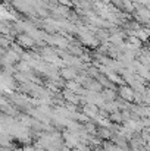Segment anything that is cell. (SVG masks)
Wrapping results in <instances>:
<instances>
[{
	"label": "cell",
	"mask_w": 150,
	"mask_h": 151,
	"mask_svg": "<svg viewBox=\"0 0 150 151\" xmlns=\"http://www.w3.org/2000/svg\"><path fill=\"white\" fill-rule=\"evenodd\" d=\"M62 96H63V99L68 101V103H71V104H80L81 103V96H78L77 93H74V91H71V90H63V93H62Z\"/></svg>",
	"instance_id": "5b68a950"
},
{
	"label": "cell",
	"mask_w": 150,
	"mask_h": 151,
	"mask_svg": "<svg viewBox=\"0 0 150 151\" xmlns=\"http://www.w3.org/2000/svg\"><path fill=\"white\" fill-rule=\"evenodd\" d=\"M103 97L106 103H110V101H116V96H118V90H110V88H106L103 93Z\"/></svg>",
	"instance_id": "8992f818"
},
{
	"label": "cell",
	"mask_w": 150,
	"mask_h": 151,
	"mask_svg": "<svg viewBox=\"0 0 150 151\" xmlns=\"http://www.w3.org/2000/svg\"><path fill=\"white\" fill-rule=\"evenodd\" d=\"M83 113L93 120V119H96L100 114V109H99V106H96V104H84Z\"/></svg>",
	"instance_id": "277c9868"
},
{
	"label": "cell",
	"mask_w": 150,
	"mask_h": 151,
	"mask_svg": "<svg viewBox=\"0 0 150 151\" xmlns=\"http://www.w3.org/2000/svg\"><path fill=\"white\" fill-rule=\"evenodd\" d=\"M57 1H59V3H62V4H65V6H71V4H72L69 0H57Z\"/></svg>",
	"instance_id": "9c48e42d"
},
{
	"label": "cell",
	"mask_w": 150,
	"mask_h": 151,
	"mask_svg": "<svg viewBox=\"0 0 150 151\" xmlns=\"http://www.w3.org/2000/svg\"><path fill=\"white\" fill-rule=\"evenodd\" d=\"M109 119H112V122H124L122 111H116V113H112V114H109Z\"/></svg>",
	"instance_id": "ba28073f"
},
{
	"label": "cell",
	"mask_w": 150,
	"mask_h": 151,
	"mask_svg": "<svg viewBox=\"0 0 150 151\" xmlns=\"http://www.w3.org/2000/svg\"><path fill=\"white\" fill-rule=\"evenodd\" d=\"M77 68H72V66H65V68H62L60 69V76L68 82V81H75L77 79Z\"/></svg>",
	"instance_id": "7a4b0ae2"
},
{
	"label": "cell",
	"mask_w": 150,
	"mask_h": 151,
	"mask_svg": "<svg viewBox=\"0 0 150 151\" xmlns=\"http://www.w3.org/2000/svg\"><path fill=\"white\" fill-rule=\"evenodd\" d=\"M118 96L127 103H133L134 97H136V91L130 87V85H121L118 88Z\"/></svg>",
	"instance_id": "6da1fadb"
},
{
	"label": "cell",
	"mask_w": 150,
	"mask_h": 151,
	"mask_svg": "<svg viewBox=\"0 0 150 151\" xmlns=\"http://www.w3.org/2000/svg\"><path fill=\"white\" fill-rule=\"evenodd\" d=\"M16 72H25V73H30L31 72V66L27 63V62H24V60H21L19 63H16Z\"/></svg>",
	"instance_id": "52a82bcc"
},
{
	"label": "cell",
	"mask_w": 150,
	"mask_h": 151,
	"mask_svg": "<svg viewBox=\"0 0 150 151\" xmlns=\"http://www.w3.org/2000/svg\"><path fill=\"white\" fill-rule=\"evenodd\" d=\"M101 151H106V150H101Z\"/></svg>",
	"instance_id": "30bf717a"
},
{
	"label": "cell",
	"mask_w": 150,
	"mask_h": 151,
	"mask_svg": "<svg viewBox=\"0 0 150 151\" xmlns=\"http://www.w3.org/2000/svg\"><path fill=\"white\" fill-rule=\"evenodd\" d=\"M16 41H18V44H19L21 47H33V46L36 44V40H34L30 34H27V32L19 34L18 38H16Z\"/></svg>",
	"instance_id": "3957f363"
}]
</instances>
